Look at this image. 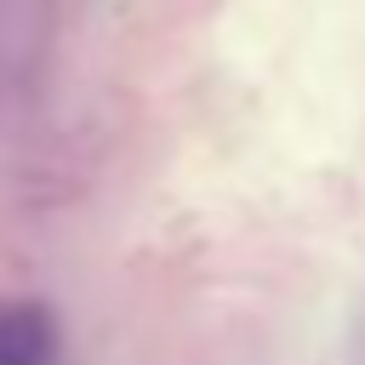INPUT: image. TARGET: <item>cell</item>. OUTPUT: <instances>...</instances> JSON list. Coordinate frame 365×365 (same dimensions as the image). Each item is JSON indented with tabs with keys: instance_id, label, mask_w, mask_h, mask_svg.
<instances>
[{
	"instance_id": "1",
	"label": "cell",
	"mask_w": 365,
	"mask_h": 365,
	"mask_svg": "<svg viewBox=\"0 0 365 365\" xmlns=\"http://www.w3.org/2000/svg\"><path fill=\"white\" fill-rule=\"evenodd\" d=\"M57 331L29 302H0V365H51Z\"/></svg>"
}]
</instances>
